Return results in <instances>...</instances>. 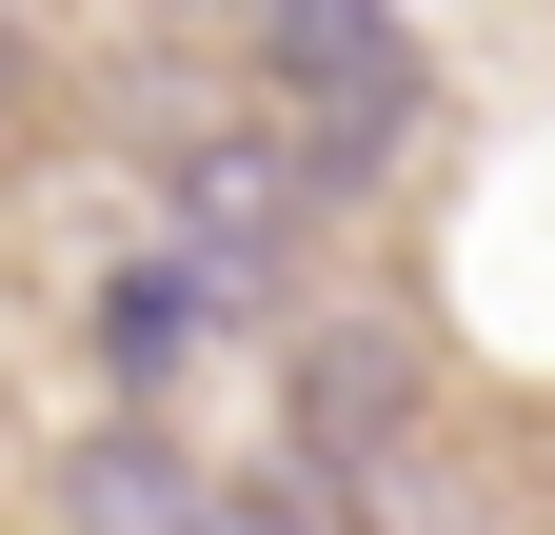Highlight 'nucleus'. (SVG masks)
Listing matches in <instances>:
<instances>
[{"label": "nucleus", "mask_w": 555, "mask_h": 535, "mask_svg": "<svg viewBox=\"0 0 555 535\" xmlns=\"http://www.w3.org/2000/svg\"><path fill=\"white\" fill-rule=\"evenodd\" d=\"M337 516H358V496H337V477H298V456H278L258 496H219V535H337Z\"/></svg>", "instance_id": "nucleus-6"}, {"label": "nucleus", "mask_w": 555, "mask_h": 535, "mask_svg": "<svg viewBox=\"0 0 555 535\" xmlns=\"http://www.w3.org/2000/svg\"><path fill=\"white\" fill-rule=\"evenodd\" d=\"M179 21H238V40H258V21H278V0H179Z\"/></svg>", "instance_id": "nucleus-7"}, {"label": "nucleus", "mask_w": 555, "mask_h": 535, "mask_svg": "<svg viewBox=\"0 0 555 535\" xmlns=\"http://www.w3.org/2000/svg\"><path fill=\"white\" fill-rule=\"evenodd\" d=\"M258 100H298L318 159L377 179L416 119H437V80H416V0H278V21H258Z\"/></svg>", "instance_id": "nucleus-1"}, {"label": "nucleus", "mask_w": 555, "mask_h": 535, "mask_svg": "<svg viewBox=\"0 0 555 535\" xmlns=\"http://www.w3.org/2000/svg\"><path fill=\"white\" fill-rule=\"evenodd\" d=\"M318 198H358V179L318 159V119H298V100H258V119H219V140H179V238H219L238 278L318 219Z\"/></svg>", "instance_id": "nucleus-2"}, {"label": "nucleus", "mask_w": 555, "mask_h": 535, "mask_svg": "<svg viewBox=\"0 0 555 535\" xmlns=\"http://www.w3.org/2000/svg\"><path fill=\"white\" fill-rule=\"evenodd\" d=\"M219 317H238V258H219V238H159V258H119V278H100V377H119V396H159L198 338H219Z\"/></svg>", "instance_id": "nucleus-4"}, {"label": "nucleus", "mask_w": 555, "mask_h": 535, "mask_svg": "<svg viewBox=\"0 0 555 535\" xmlns=\"http://www.w3.org/2000/svg\"><path fill=\"white\" fill-rule=\"evenodd\" d=\"M397 417H416V338H397V317H318V338H298V477L358 496L397 456Z\"/></svg>", "instance_id": "nucleus-3"}, {"label": "nucleus", "mask_w": 555, "mask_h": 535, "mask_svg": "<svg viewBox=\"0 0 555 535\" xmlns=\"http://www.w3.org/2000/svg\"><path fill=\"white\" fill-rule=\"evenodd\" d=\"M60 535H219V496H198V456L159 417H119V436L60 456Z\"/></svg>", "instance_id": "nucleus-5"}]
</instances>
